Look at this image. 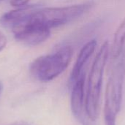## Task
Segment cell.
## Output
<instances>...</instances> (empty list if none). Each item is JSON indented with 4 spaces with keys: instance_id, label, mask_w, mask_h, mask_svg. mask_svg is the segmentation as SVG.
Masks as SVG:
<instances>
[{
    "instance_id": "6da1fadb",
    "label": "cell",
    "mask_w": 125,
    "mask_h": 125,
    "mask_svg": "<svg viewBox=\"0 0 125 125\" xmlns=\"http://www.w3.org/2000/svg\"><path fill=\"white\" fill-rule=\"evenodd\" d=\"M109 54L110 44L106 40L100 47L90 69L86 91V105L92 122L96 121L99 116L103 77Z\"/></svg>"
},
{
    "instance_id": "7a4b0ae2",
    "label": "cell",
    "mask_w": 125,
    "mask_h": 125,
    "mask_svg": "<svg viewBox=\"0 0 125 125\" xmlns=\"http://www.w3.org/2000/svg\"><path fill=\"white\" fill-rule=\"evenodd\" d=\"M72 56V48L64 46L53 53L40 56L31 63V73L40 81H51L59 76L67 68Z\"/></svg>"
},
{
    "instance_id": "3957f363",
    "label": "cell",
    "mask_w": 125,
    "mask_h": 125,
    "mask_svg": "<svg viewBox=\"0 0 125 125\" xmlns=\"http://www.w3.org/2000/svg\"><path fill=\"white\" fill-rule=\"evenodd\" d=\"M92 6V2L65 7L37 9L31 20L48 29L68 23L86 13Z\"/></svg>"
},
{
    "instance_id": "277c9868",
    "label": "cell",
    "mask_w": 125,
    "mask_h": 125,
    "mask_svg": "<svg viewBox=\"0 0 125 125\" xmlns=\"http://www.w3.org/2000/svg\"><path fill=\"white\" fill-rule=\"evenodd\" d=\"M125 77V65L119 63L113 68L107 83L104 105L105 125H116V118L122 105Z\"/></svg>"
},
{
    "instance_id": "5b68a950",
    "label": "cell",
    "mask_w": 125,
    "mask_h": 125,
    "mask_svg": "<svg viewBox=\"0 0 125 125\" xmlns=\"http://www.w3.org/2000/svg\"><path fill=\"white\" fill-rule=\"evenodd\" d=\"M15 38L27 45H37L50 37V29L43 26L31 18L26 22L12 29Z\"/></svg>"
},
{
    "instance_id": "8992f818",
    "label": "cell",
    "mask_w": 125,
    "mask_h": 125,
    "mask_svg": "<svg viewBox=\"0 0 125 125\" xmlns=\"http://www.w3.org/2000/svg\"><path fill=\"white\" fill-rule=\"evenodd\" d=\"M86 73L83 72L79 78L71 86V110L75 118L82 125H91L86 105V92H85Z\"/></svg>"
},
{
    "instance_id": "52a82bcc",
    "label": "cell",
    "mask_w": 125,
    "mask_h": 125,
    "mask_svg": "<svg viewBox=\"0 0 125 125\" xmlns=\"http://www.w3.org/2000/svg\"><path fill=\"white\" fill-rule=\"evenodd\" d=\"M37 9L38 7L37 6L26 5L10 11L0 18V24L4 27L11 28L12 29L15 26L29 21Z\"/></svg>"
},
{
    "instance_id": "ba28073f",
    "label": "cell",
    "mask_w": 125,
    "mask_h": 125,
    "mask_svg": "<svg viewBox=\"0 0 125 125\" xmlns=\"http://www.w3.org/2000/svg\"><path fill=\"white\" fill-rule=\"evenodd\" d=\"M97 45V40L94 39L86 43L81 49L69 78L70 89L74 84V83L79 78V77L83 74V67L86 64L87 61L89 60V59L90 58V56L95 51Z\"/></svg>"
},
{
    "instance_id": "9c48e42d",
    "label": "cell",
    "mask_w": 125,
    "mask_h": 125,
    "mask_svg": "<svg viewBox=\"0 0 125 125\" xmlns=\"http://www.w3.org/2000/svg\"><path fill=\"white\" fill-rule=\"evenodd\" d=\"M125 43V17L116 29L113 39L111 53L114 59H117L122 53Z\"/></svg>"
},
{
    "instance_id": "30bf717a",
    "label": "cell",
    "mask_w": 125,
    "mask_h": 125,
    "mask_svg": "<svg viewBox=\"0 0 125 125\" xmlns=\"http://www.w3.org/2000/svg\"><path fill=\"white\" fill-rule=\"evenodd\" d=\"M29 0H10V4L13 7H21L26 6L29 3Z\"/></svg>"
},
{
    "instance_id": "8fae6325",
    "label": "cell",
    "mask_w": 125,
    "mask_h": 125,
    "mask_svg": "<svg viewBox=\"0 0 125 125\" xmlns=\"http://www.w3.org/2000/svg\"><path fill=\"white\" fill-rule=\"evenodd\" d=\"M7 42V37L1 31H0V51H1L6 47Z\"/></svg>"
},
{
    "instance_id": "7c38bea8",
    "label": "cell",
    "mask_w": 125,
    "mask_h": 125,
    "mask_svg": "<svg viewBox=\"0 0 125 125\" xmlns=\"http://www.w3.org/2000/svg\"><path fill=\"white\" fill-rule=\"evenodd\" d=\"M2 89H3V85H2V83L0 82V94H1V92H2Z\"/></svg>"
},
{
    "instance_id": "4fadbf2b",
    "label": "cell",
    "mask_w": 125,
    "mask_h": 125,
    "mask_svg": "<svg viewBox=\"0 0 125 125\" xmlns=\"http://www.w3.org/2000/svg\"><path fill=\"white\" fill-rule=\"evenodd\" d=\"M0 1H2V0H0Z\"/></svg>"
}]
</instances>
